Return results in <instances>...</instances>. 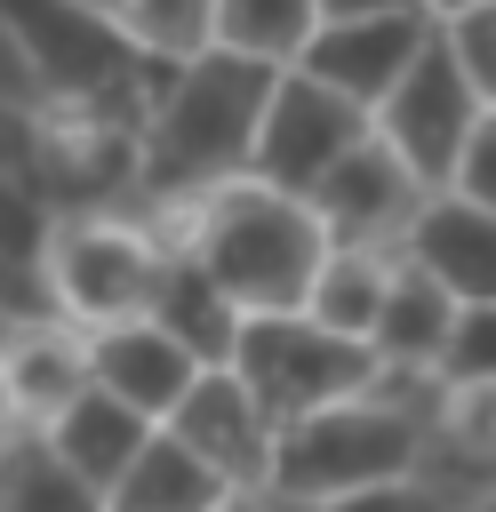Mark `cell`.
I'll list each match as a JSON object with an SVG mask.
<instances>
[{
  "mask_svg": "<svg viewBox=\"0 0 496 512\" xmlns=\"http://www.w3.org/2000/svg\"><path fill=\"white\" fill-rule=\"evenodd\" d=\"M272 80L280 72L240 64L224 48L168 72V88L152 96V120L136 136V192L144 200H208V192L240 184L264 104H272Z\"/></svg>",
  "mask_w": 496,
  "mask_h": 512,
  "instance_id": "6da1fadb",
  "label": "cell"
},
{
  "mask_svg": "<svg viewBox=\"0 0 496 512\" xmlns=\"http://www.w3.org/2000/svg\"><path fill=\"white\" fill-rule=\"evenodd\" d=\"M328 224L312 216V200H288L256 176L208 192V232L192 272L216 288V304L232 320H272V312H304L320 264H328Z\"/></svg>",
  "mask_w": 496,
  "mask_h": 512,
  "instance_id": "7a4b0ae2",
  "label": "cell"
},
{
  "mask_svg": "<svg viewBox=\"0 0 496 512\" xmlns=\"http://www.w3.org/2000/svg\"><path fill=\"white\" fill-rule=\"evenodd\" d=\"M392 480H424V416L384 400V392L320 408V416H296V424L272 432L264 496L280 512H312V504H336V496H360V488H392Z\"/></svg>",
  "mask_w": 496,
  "mask_h": 512,
  "instance_id": "3957f363",
  "label": "cell"
},
{
  "mask_svg": "<svg viewBox=\"0 0 496 512\" xmlns=\"http://www.w3.org/2000/svg\"><path fill=\"white\" fill-rule=\"evenodd\" d=\"M168 272H176V264L152 248L144 216L72 208V216H56V232H48L40 304H48V320H64V328H80V336H104V328L152 320L160 296H168Z\"/></svg>",
  "mask_w": 496,
  "mask_h": 512,
  "instance_id": "277c9868",
  "label": "cell"
},
{
  "mask_svg": "<svg viewBox=\"0 0 496 512\" xmlns=\"http://www.w3.org/2000/svg\"><path fill=\"white\" fill-rule=\"evenodd\" d=\"M0 40L32 72L40 112H104V120H128V128L152 120V104H144V72L152 64L112 32L104 8H64V0L0 8Z\"/></svg>",
  "mask_w": 496,
  "mask_h": 512,
  "instance_id": "5b68a950",
  "label": "cell"
},
{
  "mask_svg": "<svg viewBox=\"0 0 496 512\" xmlns=\"http://www.w3.org/2000/svg\"><path fill=\"white\" fill-rule=\"evenodd\" d=\"M224 368L248 384V400L272 424H296V416H320V408H344V400H368L376 392V352L328 336L304 312L240 320L232 344H224Z\"/></svg>",
  "mask_w": 496,
  "mask_h": 512,
  "instance_id": "8992f818",
  "label": "cell"
},
{
  "mask_svg": "<svg viewBox=\"0 0 496 512\" xmlns=\"http://www.w3.org/2000/svg\"><path fill=\"white\" fill-rule=\"evenodd\" d=\"M432 40H440V8H400V0H384V8H320V32H312L296 72L336 88L344 104H360L376 120L384 96L408 80V64Z\"/></svg>",
  "mask_w": 496,
  "mask_h": 512,
  "instance_id": "52a82bcc",
  "label": "cell"
},
{
  "mask_svg": "<svg viewBox=\"0 0 496 512\" xmlns=\"http://www.w3.org/2000/svg\"><path fill=\"white\" fill-rule=\"evenodd\" d=\"M376 120L360 104H344L336 88L304 80V72H280L272 80V104H264V128H256V152H248V176L288 192V200H312L320 176L368 136Z\"/></svg>",
  "mask_w": 496,
  "mask_h": 512,
  "instance_id": "ba28073f",
  "label": "cell"
},
{
  "mask_svg": "<svg viewBox=\"0 0 496 512\" xmlns=\"http://www.w3.org/2000/svg\"><path fill=\"white\" fill-rule=\"evenodd\" d=\"M480 112H488V104H480V96H472V80L456 72V56L432 40V48L408 64V80L384 96V112H376V136H384V144L408 160V176H416L424 192H440Z\"/></svg>",
  "mask_w": 496,
  "mask_h": 512,
  "instance_id": "9c48e42d",
  "label": "cell"
},
{
  "mask_svg": "<svg viewBox=\"0 0 496 512\" xmlns=\"http://www.w3.org/2000/svg\"><path fill=\"white\" fill-rule=\"evenodd\" d=\"M424 208V184L408 176V160L368 128L328 176H320V192H312V216L328 224V240L336 248H400V232H408V216Z\"/></svg>",
  "mask_w": 496,
  "mask_h": 512,
  "instance_id": "30bf717a",
  "label": "cell"
},
{
  "mask_svg": "<svg viewBox=\"0 0 496 512\" xmlns=\"http://www.w3.org/2000/svg\"><path fill=\"white\" fill-rule=\"evenodd\" d=\"M200 352L176 336V328H160V320H128V328H104V336H88V384L104 392V400H120L128 416H144L152 432L184 408V392L200 384Z\"/></svg>",
  "mask_w": 496,
  "mask_h": 512,
  "instance_id": "8fae6325",
  "label": "cell"
},
{
  "mask_svg": "<svg viewBox=\"0 0 496 512\" xmlns=\"http://www.w3.org/2000/svg\"><path fill=\"white\" fill-rule=\"evenodd\" d=\"M160 432H176L208 472H224L240 496H264V472H272V416L248 400V384L216 360V368H200V384L184 392V408L160 424Z\"/></svg>",
  "mask_w": 496,
  "mask_h": 512,
  "instance_id": "7c38bea8",
  "label": "cell"
},
{
  "mask_svg": "<svg viewBox=\"0 0 496 512\" xmlns=\"http://www.w3.org/2000/svg\"><path fill=\"white\" fill-rule=\"evenodd\" d=\"M400 256H408L424 280H440V288L456 296V312L496 304V216H488V208H472V200H456V192H424V208H416L408 232H400Z\"/></svg>",
  "mask_w": 496,
  "mask_h": 512,
  "instance_id": "4fadbf2b",
  "label": "cell"
},
{
  "mask_svg": "<svg viewBox=\"0 0 496 512\" xmlns=\"http://www.w3.org/2000/svg\"><path fill=\"white\" fill-rule=\"evenodd\" d=\"M48 232H56V184L40 168V144H32V120L0 112V272L24 288L32 312L40 304V256H48Z\"/></svg>",
  "mask_w": 496,
  "mask_h": 512,
  "instance_id": "5bb4252c",
  "label": "cell"
},
{
  "mask_svg": "<svg viewBox=\"0 0 496 512\" xmlns=\"http://www.w3.org/2000/svg\"><path fill=\"white\" fill-rule=\"evenodd\" d=\"M448 336H456V296H448L440 280H424V272L400 256L392 296H384V320H376V336H368L376 376H392V384H440Z\"/></svg>",
  "mask_w": 496,
  "mask_h": 512,
  "instance_id": "9a60e30c",
  "label": "cell"
},
{
  "mask_svg": "<svg viewBox=\"0 0 496 512\" xmlns=\"http://www.w3.org/2000/svg\"><path fill=\"white\" fill-rule=\"evenodd\" d=\"M0 368H8L24 432H48L72 400H88V336L64 320H16L0 344Z\"/></svg>",
  "mask_w": 496,
  "mask_h": 512,
  "instance_id": "2e32d148",
  "label": "cell"
},
{
  "mask_svg": "<svg viewBox=\"0 0 496 512\" xmlns=\"http://www.w3.org/2000/svg\"><path fill=\"white\" fill-rule=\"evenodd\" d=\"M240 488L224 480V472H208L176 432H152L144 448H136V464L112 480V496H104V512H224Z\"/></svg>",
  "mask_w": 496,
  "mask_h": 512,
  "instance_id": "e0dca14e",
  "label": "cell"
},
{
  "mask_svg": "<svg viewBox=\"0 0 496 512\" xmlns=\"http://www.w3.org/2000/svg\"><path fill=\"white\" fill-rule=\"evenodd\" d=\"M392 272H400V248H328V264H320V280L304 296V320H320L344 344H368L376 320H384Z\"/></svg>",
  "mask_w": 496,
  "mask_h": 512,
  "instance_id": "ac0fdd59",
  "label": "cell"
},
{
  "mask_svg": "<svg viewBox=\"0 0 496 512\" xmlns=\"http://www.w3.org/2000/svg\"><path fill=\"white\" fill-rule=\"evenodd\" d=\"M144 440H152V424H144V416H128L120 400H104L96 384H88V400H72V408L48 424V448H56V456L96 488V496H112V480L136 464V448H144Z\"/></svg>",
  "mask_w": 496,
  "mask_h": 512,
  "instance_id": "d6986e66",
  "label": "cell"
},
{
  "mask_svg": "<svg viewBox=\"0 0 496 512\" xmlns=\"http://www.w3.org/2000/svg\"><path fill=\"white\" fill-rule=\"evenodd\" d=\"M320 32V0H216V48L264 72H296Z\"/></svg>",
  "mask_w": 496,
  "mask_h": 512,
  "instance_id": "ffe728a7",
  "label": "cell"
},
{
  "mask_svg": "<svg viewBox=\"0 0 496 512\" xmlns=\"http://www.w3.org/2000/svg\"><path fill=\"white\" fill-rule=\"evenodd\" d=\"M104 16L152 72H184L216 48V0H112Z\"/></svg>",
  "mask_w": 496,
  "mask_h": 512,
  "instance_id": "44dd1931",
  "label": "cell"
},
{
  "mask_svg": "<svg viewBox=\"0 0 496 512\" xmlns=\"http://www.w3.org/2000/svg\"><path fill=\"white\" fill-rule=\"evenodd\" d=\"M0 512H104V496L48 448V432L0 440Z\"/></svg>",
  "mask_w": 496,
  "mask_h": 512,
  "instance_id": "7402d4cb",
  "label": "cell"
},
{
  "mask_svg": "<svg viewBox=\"0 0 496 512\" xmlns=\"http://www.w3.org/2000/svg\"><path fill=\"white\" fill-rule=\"evenodd\" d=\"M424 440H448L464 464L496 472V384H440L432 416H424Z\"/></svg>",
  "mask_w": 496,
  "mask_h": 512,
  "instance_id": "603a6c76",
  "label": "cell"
},
{
  "mask_svg": "<svg viewBox=\"0 0 496 512\" xmlns=\"http://www.w3.org/2000/svg\"><path fill=\"white\" fill-rule=\"evenodd\" d=\"M440 48H448L456 72L472 80V96L496 104V0H480V8H440Z\"/></svg>",
  "mask_w": 496,
  "mask_h": 512,
  "instance_id": "cb8c5ba5",
  "label": "cell"
},
{
  "mask_svg": "<svg viewBox=\"0 0 496 512\" xmlns=\"http://www.w3.org/2000/svg\"><path fill=\"white\" fill-rule=\"evenodd\" d=\"M440 384H496V304L456 312V336H448Z\"/></svg>",
  "mask_w": 496,
  "mask_h": 512,
  "instance_id": "d4e9b609",
  "label": "cell"
},
{
  "mask_svg": "<svg viewBox=\"0 0 496 512\" xmlns=\"http://www.w3.org/2000/svg\"><path fill=\"white\" fill-rule=\"evenodd\" d=\"M440 192H456V200H472V208L496 216V104L472 120V136H464V152H456V168H448Z\"/></svg>",
  "mask_w": 496,
  "mask_h": 512,
  "instance_id": "484cf974",
  "label": "cell"
},
{
  "mask_svg": "<svg viewBox=\"0 0 496 512\" xmlns=\"http://www.w3.org/2000/svg\"><path fill=\"white\" fill-rule=\"evenodd\" d=\"M312 512H448V504L424 480H392V488H360V496H336V504H312Z\"/></svg>",
  "mask_w": 496,
  "mask_h": 512,
  "instance_id": "4316f807",
  "label": "cell"
},
{
  "mask_svg": "<svg viewBox=\"0 0 496 512\" xmlns=\"http://www.w3.org/2000/svg\"><path fill=\"white\" fill-rule=\"evenodd\" d=\"M8 432H24V416H16V392H8V368H0V440Z\"/></svg>",
  "mask_w": 496,
  "mask_h": 512,
  "instance_id": "83f0119b",
  "label": "cell"
},
{
  "mask_svg": "<svg viewBox=\"0 0 496 512\" xmlns=\"http://www.w3.org/2000/svg\"><path fill=\"white\" fill-rule=\"evenodd\" d=\"M224 512H280V504H272V496H232Z\"/></svg>",
  "mask_w": 496,
  "mask_h": 512,
  "instance_id": "f1b7e54d",
  "label": "cell"
},
{
  "mask_svg": "<svg viewBox=\"0 0 496 512\" xmlns=\"http://www.w3.org/2000/svg\"><path fill=\"white\" fill-rule=\"evenodd\" d=\"M456 512H496V488H480L472 504H456Z\"/></svg>",
  "mask_w": 496,
  "mask_h": 512,
  "instance_id": "f546056e",
  "label": "cell"
}]
</instances>
